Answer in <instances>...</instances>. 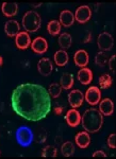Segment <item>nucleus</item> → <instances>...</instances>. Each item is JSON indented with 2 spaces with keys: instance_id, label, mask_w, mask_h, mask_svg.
Segmentation results:
<instances>
[{
  "instance_id": "nucleus-1",
  "label": "nucleus",
  "mask_w": 116,
  "mask_h": 159,
  "mask_svg": "<svg viewBox=\"0 0 116 159\" xmlns=\"http://www.w3.org/2000/svg\"><path fill=\"white\" fill-rule=\"evenodd\" d=\"M12 108L26 120L36 122L48 116L51 110V99L45 87L26 83L17 86L11 96Z\"/></svg>"
},
{
  "instance_id": "nucleus-2",
  "label": "nucleus",
  "mask_w": 116,
  "mask_h": 159,
  "mask_svg": "<svg viewBox=\"0 0 116 159\" xmlns=\"http://www.w3.org/2000/svg\"><path fill=\"white\" fill-rule=\"evenodd\" d=\"M81 123L83 129L87 133H96L101 129L104 124V116L96 108H89L81 117Z\"/></svg>"
},
{
  "instance_id": "nucleus-3",
  "label": "nucleus",
  "mask_w": 116,
  "mask_h": 159,
  "mask_svg": "<svg viewBox=\"0 0 116 159\" xmlns=\"http://www.w3.org/2000/svg\"><path fill=\"white\" fill-rule=\"evenodd\" d=\"M22 27L26 32H36L41 27V17L37 12L28 11L22 17Z\"/></svg>"
},
{
  "instance_id": "nucleus-4",
  "label": "nucleus",
  "mask_w": 116,
  "mask_h": 159,
  "mask_svg": "<svg viewBox=\"0 0 116 159\" xmlns=\"http://www.w3.org/2000/svg\"><path fill=\"white\" fill-rule=\"evenodd\" d=\"M16 140L19 145L27 148L32 144L34 140L33 130L28 126H20L16 130Z\"/></svg>"
},
{
  "instance_id": "nucleus-5",
  "label": "nucleus",
  "mask_w": 116,
  "mask_h": 159,
  "mask_svg": "<svg viewBox=\"0 0 116 159\" xmlns=\"http://www.w3.org/2000/svg\"><path fill=\"white\" fill-rule=\"evenodd\" d=\"M113 37L110 33L102 32L97 38V45L100 51H109L113 47Z\"/></svg>"
},
{
  "instance_id": "nucleus-6",
  "label": "nucleus",
  "mask_w": 116,
  "mask_h": 159,
  "mask_svg": "<svg viewBox=\"0 0 116 159\" xmlns=\"http://www.w3.org/2000/svg\"><path fill=\"white\" fill-rule=\"evenodd\" d=\"M101 99V91L96 86H91L85 92V101L89 105H97Z\"/></svg>"
},
{
  "instance_id": "nucleus-7",
  "label": "nucleus",
  "mask_w": 116,
  "mask_h": 159,
  "mask_svg": "<svg viewBox=\"0 0 116 159\" xmlns=\"http://www.w3.org/2000/svg\"><path fill=\"white\" fill-rule=\"evenodd\" d=\"M75 19L80 24H85L89 21L92 17V11L89 7L87 6H81L77 9L76 13H75Z\"/></svg>"
},
{
  "instance_id": "nucleus-8",
  "label": "nucleus",
  "mask_w": 116,
  "mask_h": 159,
  "mask_svg": "<svg viewBox=\"0 0 116 159\" xmlns=\"http://www.w3.org/2000/svg\"><path fill=\"white\" fill-rule=\"evenodd\" d=\"M84 100V94L81 90L75 89L68 93V103L73 108H78L82 105Z\"/></svg>"
},
{
  "instance_id": "nucleus-9",
  "label": "nucleus",
  "mask_w": 116,
  "mask_h": 159,
  "mask_svg": "<svg viewBox=\"0 0 116 159\" xmlns=\"http://www.w3.org/2000/svg\"><path fill=\"white\" fill-rule=\"evenodd\" d=\"M15 43H16V47L18 48V49H22V50L27 49L31 45V38H30L29 33L26 32V31L19 32L18 34L15 36Z\"/></svg>"
},
{
  "instance_id": "nucleus-10",
  "label": "nucleus",
  "mask_w": 116,
  "mask_h": 159,
  "mask_svg": "<svg viewBox=\"0 0 116 159\" xmlns=\"http://www.w3.org/2000/svg\"><path fill=\"white\" fill-rule=\"evenodd\" d=\"M31 48L37 54H44L48 50V43L44 37L38 36L33 42H31Z\"/></svg>"
},
{
  "instance_id": "nucleus-11",
  "label": "nucleus",
  "mask_w": 116,
  "mask_h": 159,
  "mask_svg": "<svg viewBox=\"0 0 116 159\" xmlns=\"http://www.w3.org/2000/svg\"><path fill=\"white\" fill-rule=\"evenodd\" d=\"M52 69H53L52 63H51V61L49 60L48 57H43L38 61L37 70H38V72L42 74V75L48 76L49 74L52 72Z\"/></svg>"
},
{
  "instance_id": "nucleus-12",
  "label": "nucleus",
  "mask_w": 116,
  "mask_h": 159,
  "mask_svg": "<svg viewBox=\"0 0 116 159\" xmlns=\"http://www.w3.org/2000/svg\"><path fill=\"white\" fill-rule=\"evenodd\" d=\"M65 119L69 126L76 127V126H78L80 124V122H81V115H80V112L76 108L69 109L65 116Z\"/></svg>"
},
{
  "instance_id": "nucleus-13",
  "label": "nucleus",
  "mask_w": 116,
  "mask_h": 159,
  "mask_svg": "<svg viewBox=\"0 0 116 159\" xmlns=\"http://www.w3.org/2000/svg\"><path fill=\"white\" fill-rule=\"evenodd\" d=\"M89 54L85 50L83 49H80L78 51H76L74 55V61L78 67H86V65L89 64Z\"/></svg>"
},
{
  "instance_id": "nucleus-14",
  "label": "nucleus",
  "mask_w": 116,
  "mask_h": 159,
  "mask_svg": "<svg viewBox=\"0 0 116 159\" xmlns=\"http://www.w3.org/2000/svg\"><path fill=\"white\" fill-rule=\"evenodd\" d=\"M99 111L102 116H111L114 111V103L109 98H105L99 102Z\"/></svg>"
},
{
  "instance_id": "nucleus-15",
  "label": "nucleus",
  "mask_w": 116,
  "mask_h": 159,
  "mask_svg": "<svg viewBox=\"0 0 116 159\" xmlns=\"http://www.w3.org/2000/svg\"><path fill=\"white\" fill-rule=\"evenodd\" d=\"M19 24L17 22V20L11 19V20H7L4 25V31H6L7 35L10 37L13 36H16L17 34L19 33Z\"/></svg>"
},
{
  "instance_id": "nucleus-16",
  "label": "nucleus",
  "mask_w": 116,
  "mask_h": 159,
  "mask_svg": "<svg viewBox=\"0 0 116 159\" xmlns=\"http://www.w3.org/2000/svg\"><path fill=\"white\" fill-rule=\"evenodd\" d=\"M75 141L80 148H86L91 143V137L87 132H80L75 137Z\"/></svg>"
},
{
  "instance_id": "nucleus-17",
  "label": "nucleus",
  "mask_w": 116,
  "mask_h": 159,
  "mask_svg": "<svg viewBox=\"0 0 116 159\" xmlns=\"http://www.w3.org/2000/svg\"><path fill=\"white\" fill-rule=\"evenodd\" d=\"M78 80L81 84L87 85L92 82L93 80V72L89 68L83 67L78 71Z\"/></svg>"
},
{
  "instance_id": "nucleus-18",
  "label": "nucleus",
  "mask_w": 116,
  "mask_h": 159,
  "mask_svg": "<svg viewBox=\"0 0 116 159\" xmlns=\"http://www.w3.org/2000/svg\"><path fill=\"white\" fill-rule=\"evenodd\" d=\"M1 11L6 16H15L18 12V6L16 2H3L1 6Z\"/></svg>"
},
{
  "instance_id": "nucleus-19",
  "label": "nucleus",
  "mask_w": 116,
  "mask_h": 159,
  "mask_svg": "<svg viewBox=\"0 0 116 159\" xmlns=\"http://www.w3.org/2000/svg\"><path fill=\"white\" fill-rule=\"evenodd\" d=\"M60 24L64 27H70V25H74L75 22V16L69 10H64V11L61 12L60 14Z\"/></svg>"
},
{
  "instance_id": "nucleus-20",
  "label": "nucleus",
  "mask_w": 116,
  "mask_h": 159,
  "mask_svg": "<svg viewBox=\"0 0 116 159\" xmlns=\"http://www.w3.org/2000/svg\"><path fill=\"white\" fill-rule=\"evenodd\" d=\"M53 60H55V63L58 66H65L66 64L68 63L69 61V56L68 53L66 52L65 50H59L55 53V56H53Z\"/></svg>"
},
{
  "instance_id": "nucleus-21",
  "label": "nucleus",
  "mask_w": 116,
  "mask_h": 159,
  "mask_svg": "<svg viewBox=\"0 0 116 159\" xmlns=\"http://www.w3.org/2000/svg\"><path fill=\"white\" fill-rule=\"evenodd\" d=\"M62 89H70L74 85V75L71 73H63L61 76Z\"/></svg>"
},
{
  "instance_id": "nucleus-22",
  "label": "nucleus",
  "mask_w": 116,
  "mask_h": 159,
  "mask_svg": "<svg viewBox=\"0 0 116 159\" xmlns=\"http://www.w3.org/2000/svg\"><path fill=\"white\" fill-rule=\"evenodd\" d=\"M61 153L64 157H70V156L74 155L75 153V145L73 142L70 141H66L62 144L61 148Z\"/></svg>"
},
{
  "instance_id": "nucleus-23",
  "label": "nucleus",
  "mask_w": 116,
  "mask_h": 159,
  "mask_svg": "<svg viewBox=\"0 0 116 159\" xmlns=\"http://www.w3.org/2000/svg\"><path fill=\"white\" fill-rule=\"evenodd\" d=\"M71 43H73V38H71V35L67 32L62 33L60 37H59V43H60V46L62 48H64V49L70 47Z\"/></svg>"
},
{
  "instance_id": "nucleus-24",
  "label": "nucleus",
  "mask_w": 116,
  "mask_h": 159,
  "mask_svg": "<svg viewBox=\"0 0 116 159\" xmlns=\"http://www.w3.org/2000/svg\"><path fill=\"white\" fill-rule=\"evenodd\" d=\"M47 29H48L49 34L56 36V35H58L61 31V24L58 21V20H50L47 25Z\"/></svg>"
},
{
  "instance_id": "nucleus-25",
  "label": "nucleus",
  "mask_w": 116,
  "mask_h": 159,
  "mask_svg": "<svg viewBox=\"0 0 116 159\" xmlns=\"http://www.w3.org/2000/svg\"><path fill=\"white\" fill-rule=\"evenodd\" d=\"M61 92H62V87H61L60 84H58V83L50 84L48 93L51 98H58V97H60Z\"/></svg>"
},
{
  "instance_id": "nucleus-26",
  "label": "nucleus",
  "mask_w": 116,
  "mask_h": 159,
  "mask_svg": "<svg viewBox=\"0 0 116 159\" xmlns=\"http://www.w3.org/2000/svg\"><path fill=\"white\" fill-rule=\"evenodd\" d=\"M113 84V79L111 78L109 74H102L99 78V86L102 89H107L109 87L112 86Z\"/></svg>"
},
{
  "instance_id": "nucleus-27",
  "label": "nucleus",
  "mask_w": 116,
  "mask_h": 159,
  "mask_svg": "<svg viewBox=\"0 0 116 159\" xmlns=\"http://www.w3.org/2000/svg\"><path fill=\"white\" fill-rule=\"evenodd\" d=\"M56 148L55 147H51V145H47L46 148H44L42 156L43 157H56Z\"/></svg>"
},
{
  "instance_id": "nucleus-28",
  "label": "nucleus",
  "mask_w": 116,
  "mask_h": 159,
  "mask_svg": "<svg viewBox=\"0 0 116 159\" xmlns=\"http://www.w3.org/2000/svg\"><path fill=\"white\" fill-rule=\"evenodd\" d=\"M95 61H96V64L98 66H101V67H104L105 64H107L108 58L104 51H99V52L97 53L96 57H95Z\"/></svg>"
},
{
  "instance_id": "nucleus-29",
  "label": "nucleus",
  "mask_w": 116,
  "mask_h": 159,
  "mask_svg": "<svg viewBox=\"0 0 116 159\" xmlns=\"http://www.w3.org/2000/svg\"><path fill=\"white\" fill-rule=\"evenodd\" d=\"M36 133L37 134L35 135V139L38 143H43L45 142L46 138H47V134H46L45 129H43L42 126H37L36 127Z\"/></svg>"
},
{
  "instance_id": "nucleus-30",
  "label": "nucleus",
  "mask_w": 116,
  "mask_h": 159,
  "mask_svg": "<svg viewBox=\"0 0 116 159\" xmlns=\"http://www.w3.org/2000/svg\"><path fill=\"white\" fill-rule=\"evenodd\" d=\"M115 137H116V135L115 134H111L109 136V138H108V141H107V143H108V145H109V148H115Z\"/></svg>"
},
{
  "instance_id": "nucleus-31",
  "label": "nucleus",
  "mask_w": 116,
  "mask_h": 159,
  "mask_svg": "<svg viewBox=\"0 0 116 159\" xmlns=\"http://www.w3.org/2000/svg\"><path fill=\"white\" fill-rule=\"evenodd\" d=\"M115 60H116V56L115 55H112V56H111V58L109 60V67H110V69L114 73H115V64H116Z\"/></svg>"
},
{
  "instance_id": "nucleus-32",
  "label": "nucleus",
  "mask_w": 116,
  "mask_h": 159,
  "mask_svg": "<svg viewBox=\"0 0 116 159\" xmlns=\"http://www.w3.org/2000/svg\"><path fill=\"white\" fill-rule=\"evenodd\" d=\"M93 157H107V154L104 151H97L93 154Z\"/></svg>"
},
{
  "instance_id": "nucleus-33",
  "label": "nucleus",
  "mask_w": 116,
  "mask_h": 159,
  "mask_svg": "<svg viewBox=\"0 0 116 159\" xmlns=\"http://www.w3.org/2000/svg\"><path fill=\"white\" fill-rule=\"evenodd\" d=\"M53 111H55L56 115H61L62 111H63V107H62V106H56L55 109H53Z\"/></svg>"
},
{
  "instance_id": "nucleus-34",
  "label": "nucleus",
  "mask_w": 116,
  "mask_h": 159,
  "mask_svg": "<svg viewBox=\"0 0 116 159\" xmlns=\"http://www.w3.org/2000/svg\"><path fill=\"white\" fill-rule=\"evenodd\" d=\"M91 38H92L91 32H87V36H86V38H84V39H83V43H89V40H91Z\"/></svg>"
},
{
  "instance_id": "nucleus-35",
  "label": "nucleus",
  "mask_w": 116,
  "mask_h": 159,
  "mask_svg": "<svg viewBox=\"0 0 116 159\" xmlns=\"http://www.w3.org/2000/svg\"><path fill=\"white\" fill-rule=\"evenodd\" d=\"M3 65V58H2V56H0V66Z\"/></svg>"
},
{
  "instance_id": "nucleus-36",
  "label": "nucleus",
  "mask_w": 116,
  "mask_h": 159,
  "mask_svg": "<svg viewBox=\"0 0 116 159\" xmlns=\"http://www.w3.org/2000/svg\"><path fill=\"white\" fill-rule=\"evenodd\" d=\"M0 156H1V151H0Z\"/></svg>"
}]
</instances>
